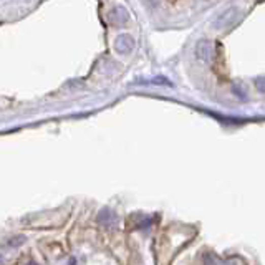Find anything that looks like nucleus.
Returning a JSON list of instances; mask_svg holds the SVG:
<instances>
[{"label": "nucleus", "mask_w": 265, "mask_h": 265, "mask_svg": "<svg viewBox=\"0 0 265 265\" xmlns=\"http://www.w3.org/2000/svg\"><path fill=\"white\" fill-rule=\"evenodd\" d=\"M214 53H216V50H214V43L211 40L201 39L197 43H195V56H197L199 60L212 61Z\"/></svg>", "instance_id": "obj_1"}, {"label": "nucleus", "mask_w": 265, "mask_h": 265, "mask_svg": "<svg viewBox=\"0 0 265 265\" xmlns=\"http://www.w3.org/2000/svg\"><path fill=\"white\" fill-rule=\"evenodd\" d=\"M236 17H237V9L236 7H229L227 10H224L222 14H220L217 18H216V22H214V28H227L229 25L234 23L236 20Z\"/></svg>", "instance_id": "obj_2"}, {"label": "nucleus", "mask_w": 265, "mask_h": 265, "mask_svg": "<svg viewBox=\"0 0 265 265\" xmlns=\"http://www.w3.org/2000/svg\"><path fill=\"white\" fill-rule=\"evenodd\" d=\"M115 48L118 53H131L135 50V40L129 35H119L118 39L115 40Z\"/></svg>", "instance_id": "obj_3"}, {"label": "nucleus", "mask_w": 265, "mask_h": 265, "mask_svg": "<svg viewBox=\"0 0 265 265\" xmlns=\"http://www.w3.org/2000/svg\"><path fill=\"white\" fill-rule=\"evenodd\" d=\"M110 20L113 22V23H123V22H126L128 20V14H126V10L123 9V7H115V10L111 12L110 14Z\"/></svg>", "instance_id": "obj_4"}, {"label": "nucleus", "mask_w": 265, "mask_h": 265, "mask_svg": "<svg viewBox=\"0 0 265 265\" xmlns=\"http://www.w3.org/2000/svg\"><path fill=\"white\" fill-rule=\"evenodd\" d=\"M98 222L100 224H103V225H113L116 222V216H115V212H111L108 209H105L100 212V216H98Z\"/></svg>", "instance_id": "obj_5"}, {"label": "nucleus", "mask_w": 265, "mask_h": 265, "mask_svg": "<svg viewBox=\"0 0 265 265\" xmlns=\"http://www.w3.org/2000/svg\"><path fill=\"white\" fill-rule=\"evenodd\" d=\"M143 85H169V81L166 78H154L151 81H144Z\"/></svg>", "instance_id": "obj_6"}, {"label": "nucleus", "mask_w": 265, "mask_h": 265, "mask_svg": "<svg viewBox=\"0 0 265 265\" xmlns=\"http://www.w3.org/2000/svg\"><path fill=\"white\" fill-rule=\"evenodd\" d=\"M255 86H257V90L260 91V93H265V77L257 78L255 80Z\"/></svg>", "instance_id": "obj_7"}]
</instances>
